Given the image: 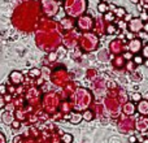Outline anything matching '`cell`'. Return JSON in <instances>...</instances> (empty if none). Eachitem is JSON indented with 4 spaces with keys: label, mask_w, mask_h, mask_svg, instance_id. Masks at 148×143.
Instances as JSON below:
<instances>
[{
    "label": "cell",
    "mask_w": 148,
    "mask_h": 143,
    "mask_svg": "<svg viewBox=\"0 0 148 143\" xmlns=\"http://www.w3.org/2000/svg\"><path fill=\"white\" fill-rule=\"evenodd\" d=\"M91 102H92L91 92H90L87 89H82V87L77 90L72 96L73 107L75 108L77 111H82V112L86 111V109H88Z\"/></svg>",
    "instance_id": "1"
},
{
    "label": "cell",
    "mask_w": 148,
    "mask_h": 143,
    "mask_svg": "<svg viewBox=\"0 0 148 143\" xmlns=\"http://www.w3.org/2000/svg\"><path fill=\"white\" fill-rule=\"evenodd\" d=\"M87 9V0H64V10L68 17L78 18Z\"/></svg>",
    "instance_id": "2"
},
{
    "label": "cell",
    "mask_w": 148,
    "mask_h": 143,
    "mask_svg": "<svg viewBox=\"0 0 148 143\" xmlns=\"http://www.w3.org/2000/svg\"><path fill=\"white\" fill-rule=\"evenodd\" d=\"M79 46L84 52H92L99 47V36L95 33L84 31L79 38Z\"/></svg>",
    "instance_id": "3"
},
{
    "label": "cell",
    "mask_w": 148,
    "mask_h": 143,
    "mask_svg": "<svg viewBox=\"0 0 148 143\" xmlns=\"http://www.w3.org/2000/svg\"><path fill=\"white\" fill-rule=\"evenodd\" d=\"M42 10L46 16L52 17V16H56L57 12L60 9V4L57 0H42Z\"/></svg>",
    "instance_id": "4"
},
{
    "label": "cell",
    "mask_w": 148,
    "mask_h": 143,
    "mask_svg": "<svg viewBox=\"0 0 148 143\" xmlns=\"http://www.w3.org/2000/svg\"><path fill=\"white\" fill-rule=\"evenodd\" d=\"M95 25L94 17L90 14H82L77 18V28L82 31H90Z\"/></svg>",
    "instance_id": "5"
},
{
    "label": "cell",
    "mask_w": 148,
    "mask_h": 143,
    "mask_svg": "<svg viewBox=\"0 0 148 143\" xmlns=\"http://www.w3.org/2000/svg\"><path fill=\"white\" fill-rule=\"evenodd\" d=\"M57 105H59V96L56 94L51 92V94L44 96V107H46L47 111L52 112V111H55L57 108Z\"/></svg>",
    "instance_id": "6"
},
{
    "label": "cell",
    "mask_w": 148,
    "mask_h": 143,
    "mask_svg": "<svg viewBox=\"0 0 148 143\" xmlns=\"http://www.w3.org/2000/svg\"><path fill=\"white\" fill-rule=\"evenodd\" d=\"M134 126H135V129L138 131H140V133H146L148 130V117L147 116H138L135 120V122H134Z\"/></svg>",
    "instance_id": "7"
},
{
    "label": "cell",
    "mask_w": 148,
    "mask_h": 143,
    "mask_svg": "<svg viewBox=\"0 0 148 143\" xmlns=\"http://www.w3.org/2000/svg\"><path fill=\"white\" fill-rule=\"evenodd\" d=\"M143 25H144V22L140 20V18H134L133 17L130 21H129L127 28L131 33H140V31L143 30Z\"/></svg>",
    "instance_id": "8"
},
{
    "label": "cell",
    "mask_w": 148,
    "mask_h": 143,
    "mask_svg": "<svg viewBox=\"0 0 148 143\" xmlns=\"http://www.w3.org/2000/svg\"><path fill=\"white\" fill-rule=\"evenodd\" d=\"M129 51L131 52V54H138L139 51H142V41L140 39H131L130 42H129V46H127Z\"/></svg>",
    "instance_id": "9"
},
{
    "label": "cell",
    "mask_w": 148,
    "mask_h": 143,
    "mask_svg": "<svg viewBox=\"0 0 148 143\" xmlns=\"http://www.w3.org/2000/svg\"><path fill=\"white\" fill-rule=\"evenodd\" d=\"M109 50H110V52H112V54H114V55H120L121 52H122V50H123V44H122V42H121L120 39L112 41V42H110V44H109Z\"/></svg>",
    "instance_id": "10"
},
{
    "label": "cell",
    "mask_w": 148,
    "mask_h": 143,
    "mask_svg": "<svg viewBox=\"0 0 148 143\" xmlns=\"http://www.w3.org/2000/svg\"><path fill=\"white\" fill-rule=\"evenodd\" d=\"M9 79H10V83L20 85V83H22V81H23V76H22V73H21V72L13 70L12 73L9 74Z\"/></svg>",
    "instance_id": "11"
},
{
    "label": "cell",
    "mask_w": 148,
    "mask_h": 143,
    "mask_svg": "<svg viewBox=\"0 0 148 143\" xmlns=\"http://www.w3.org/2000/svg\"><path fill=\"white\" fill-rule=\"evenodd\" d=\"M135 111H136V105L134 104L133 102L125 103L123 107H122V112H123V115L125 116H133L134 113H135Z\"/></svg>",
    "instance_id": "12"
},
{
    "label": "cell",
    "mask_w": 148,
    "mask_h": 143,
    "mask_svg": "<svg viewBox=\"0 0 148 143\" xmlns=\"http://www.w3.org/2000/svg\"><path fill=\"white\" fill-rule=\"evenodd\" d=\"M136 111L139 112V115L148 116V100L142 99L140 102L138 103V105H136Z\"/></svg>",
    "instance_id": "13"
},
{
    "label": "cell",
    "mask_w": 148,
    "mask_h": 143,
    "mask_svg": "<svg viewBox=\"0 0 148 143\" xmlns=\"http://www.w3.org/2000/svg\"><path fill=\"white\" fill-rule=\"evenodd\" d=\"M125 64H126V60L123 59V56L122 55H116V57H114V60H113V67L114 68H123L125 67Z\"/></svg>",
    "instance_id": "14"
},
{
    "label": "cell",
    "mask_w": 148,
    "mask_h": 143,
    "mask_svg": "<svg viewBox=\"0 0 148 143\" xmlns=\"http://www.w3.org/2000/svg\"><path fill=\"white\" fill-rule=\"evenodd\" d=\"M109 59H110V55H109V51H108V50H101V51L97 54V60L101 63L109 61Z\"/></svg>",
    "instance_id": "15"
},
{
    "label": "cell",
    "mask_w": 148,
    "mask_h": 143,
    "mask_svg": "<svg viewBox=\"0 0 148 143\" xmlns=\"http://www.w3.org/2000/svg\"><path fill=\"white\" fill-rule=\"evenodd\" d=\"M82 120H83V117H82V113L75 112V113H72V115L69 116V122L73 124V125H77V124H79Z\"/></svg>",
    "instance_id": "16"
},
{
    "label": "cell",
    "mask_w": 148,
    "mask_h": 143,
    "mask_svg": "<svg viewBox=\"0 0 148 143\" xmlns=\"http://www.w3.org/2000/svg\"><path fill=\"white\" fill-rule=\"evenodd\" d=\"M1 120L5 125H12L13 120H14V116H13V113H10V112H4L1 116Z\"/></svg>",
    "instance_id": "17"
},
{
    "label": "cell",
    "mask_w": 148,
    "mask_h": 143,
    "mask_svg": "<svg viewBox=\"0 0 148 143\" xmlns=\"http://www.w3.org/2000/svg\"><path fill=\"white\" fill-rule=\"evenodd\" d=\"M82 117H83V120H86V121H91L92 118H94V113H92V111L86 109L82 112Z\"/></svg>",
    "instance_id": "18"
},
{
    "label": "cell",
    "mask_w": 148,
    "mask_h": 143,
    "mask_svg": "<svg viewBox=\"0 0 148 143\" xmlns=\"http://www.w3.org/2000/svg\"><path fill=\"white\" fill-rule=\"evenodd\" d=\"M114 14H116V17H118V18H123L126 14V10L123 9L122 7H118V8H116Z\"/></svg>",
    "instance_id": "19"
},
{
    "label": "cell",
    "mask_w": 148,
    "mask_h": 143,
    "mask_svg": "<svg viewBox=\"0 0 148 143\" xmlns=\"http://www.w3.org/2000/svg\"><path fill=\"white\" fill-rule=\"evenodd\" d=\"M97 10H99V13H101V14L107 13L108 12V4L107 3H100V4L97 5Z\"/></svg>",
    "instance_id": "20"
},
{
    "label": "cell",
    "mask_w": 148,
    "mask_h": 143,
    "mask_svg": "<svg viewBox=\"0 0 148 143\" xmlns=\"http://www.w3.org/2000/svg\"><path fill=\"white\" fill-rule=\"evenodd\" d=\"M113 20H114V14L112 12L104 13V22H112Z\"/></svg>",
    "instance_id": "21"
},
{
    "label": "cell",
    "mask_w": 148,
    "mask_h": 143,
    "mask_svg": "<svg viewBox=\"0 0 148 143\" xmlns=\"http://www.w3.org/2000/svg\"><path fill=\"white\" fill-rule=\"evenodd\" d=\"M105 33L108 34V35H112V34L116 33V25H112V23H109V25L105 28Z\"/></svg>",
    "instance_id": "22"
},
{
    "label": "cell",
    "mask_w": 148,
    "mask_h": 143,
    "mask_svg": "<svg viewBox=\"0 0 148 143\" xmlns=\"http://www.w3.org/2000/svg\"><path fill=\"white\" fill-rule=\"evenodd\" d=\"M131 100H133V103H139L142 100V95L139 94V92H134V94L131 95Z\"/></svg>",
    "instance_id": "23"
},
{
    "label": "cell",
    "mask_w": 148,
    "mask_h": 143,
    "mask_svg": "<svg viewBox=\"0 0 148 143\" xmlns=\"http://www.w3.org/2000/svg\"><path fill=\"white\" fill-rule=\"evenodd\" d=\"M133 61L135 63V65H140V64H143L144 63V57L143 56H134Z\"/></svg>",
    "instance_id": "24"
},
{
    "label": "cell",
    "mask_w": 148,
    "mask_h": 143,
    "mask_svg": "<svg viewBox=\"0 0 148 143\" xmlns=\"http://www.w3.org/2000/svg\"><path fill=\"white\" fill-rule=\"evenodd\" d=\"M62 142L64 143H72L73 142V135L72 134H64V135H62Z\"/></svg>",
    "instance_id": "25"
},
{
    "label": "cell",
    "mask_w": 148,
    "mask_h": 143,
    "mask_svg": "<svg viewBox=\"0 0 148 143\" xmlns=\"http://www.w3.org/2000/svg\"><path fill=\"white\" fill-rule=\"evenodd\" d=\"M125 67H126V69H127L129 72H133L134 70V67H135V63H134L133 60H129V61L125 64Z\"/></svg>",
    "instance_id": "26"
},
{
    "label": "cell",
    "mask_w": 148,
    "mask_h": 143,
    "mask_svg": "<svg viewBox=\"0 0 148 143\" xmlns=\"http://www.w3.org/2000/svg\"><path fill=\"white\" fill-rule=\"evenodd\" d=\"M142 56H143L144 59H148V44L142 47Z\"/></svg>",
    "instance_id": "27"
},
{
    "label": "cell",
    "mask_w": 148,
    "mask_h": 143,
    "mask_svg": "<svg viewBox=\"0 0 148 143\" xmlns=\"http://www.w3.org/2000/svg\"><path fill=\"white\" fill-rule=\"evenodd\" d=\"M122 56H123V59H125L126 61H129V60H133V57H134V56H133V54H131L130 51H129V52H125V54H123Z\"/></svg>",
    "instance_id": "28"
},
{
    "label": "cell",
    "mask_w": 148,
    "mask_h": 143,
    "mask_svg": "<svg viewBox=\"0 0 148 143\" xmlns=\"http://www.w3.org/2000/svg\"><path fill=\"white\" fill-rule=\"evenodd\" d=\"M139 18H140L143 22H148V14H147V12H143V13H140V16H139Z\"/></svg>",
    "instance_id": "29"
},
{
    "label": "cell",
    "mask_w": 148,
    "mask_h": 143,
    "mask_svg": "<svg viewBox=\"0 0 148 143\" xmlns=\"http://www.w3.org/2000/svg\"><path fill=\"white\" fill-rule=\"evenodd\" d=\"M39 74H40V70L39 69H31L30 70V76H33V77H39Z\"/></svg>",
    "instance_id": "30"
},
{
    "label": "cell",
    "mask_w": 148,
    "mask_h": 143,
    "mask_svg": "<svg viewBox=\"0 0 148 143\" xmlns=\"http://www.w3.org/2000/svg\"><path fill=\"white\" fill-rule=\"evenodd\" d=\"M61 23H66V25H64V26H62V28H64V29H70V28H72V25H73V22H72V21H69V22H66V20L61 21Z\"/></svg>",
    "instance_id": "31"
},
{
    "label": "cell",
    "mask_w": 148,
    "mask_h": 143,
    "mask_svg": "<svg viewBox=\"0 0 148 143\" xmlns=\"http://www.w3.org/2000/svg\"><path fill=\"white\" fill-rule=\"evenodd\" d=\"M139 3H140L142 8H144V9H148V0H139Z\"/></svg>",
    "instance_id": "32"
},
{
    "label": "cell",
    "mask_w": 148,
    "mask_h": 143,
    "mask_svg": "<svg viewBox=\"0 0 148 143\" xmlns=\"http://www.w3.org/2000/svg\"><path fill=\"white\" fill-rule=\"evenodd\" d=\"M7 92V87L4 85H0V95H4Z\"/></svg>",
    "instance_id": "33"
},
{
    "label": "cell",
    "mask_w": 148,
    "mask_h": 143,
    "mask_svg": "<svg viewBox=\"0 0 148 143\" xmlns=\"http://www.w3.org/2000/svg\"><path fill=\"white\" fill-rule=\"evenodd\" d=\"M4 107H5V100H4V98H3V95H0V109Z\"/></svg>",
    "instance_id": "34"
},
{
    "label": "cell",
    "mask_w": 148,
    "mask_h": 143,
    "mask_svg": "<svg viewBox=\"0 0 148 143\" xmlns=\"http://www.w3.org/2000/svg\"><path fill=\"white\" fill-rule=\"evenodd\" d=\"M12 126H13V128H14V129H18V128H20V121H17V120H13Z\"/></svg>",
    "instance_id": "35"
},
{
    "label": "cell",
    "mask_w": 148,
    "mask_h": 143,
    "mask_svg": "<svg viewBox=\"0 0 148 143\" xmlns=\"http://www.w3.org/2000/svg\"><path fill=\"white\" fill-rule=\"evenodd\" d=\"M136 141H138V138H136L135 135H131L130 138H129V142L130 143H136Z\"/></svg>",
    "instance_id": "36"
},
{
    "label": "cell",
    "mask_w": 148,
    "mask_h": 143,
    "mask_svg": "<svg viewBox=\"0 0 148 143\" xmlns=\"http://www.w3.org/2000/svg\"><path fill=\"white\" fill-rule=\"evenodd\" d=\"M56 54H51V55H49V57H48V60H49V61H53V60H56Z\"/></svg>",
    "instance_id": "37"
},
{
    "label": "cell",
    "mask_w": 148,
    "mask_h": 143,
    "mask_svg": "<svg viewBox=\"0 0 148 143\" xmlns=\"http://www.w3.org/2000/svg\"><path fill=\"white\" fill-rule=\"evenodd\" d=\"M123 18H125V21H127V22H129V21H130L131 18H133V16H131V14H129V13H126V14H125V17H123Z\"/></svg>",
    "instance_id": "38"
},
{
    "label": "cell",
    "mask_w": 148,
    "mask_h": 143,
    "mask_svg": "<svg viewBox=\"0 0 148 143\" xmlns=\"http://www.w3.org/2000/svg\"><path fill=\"white\" fill-rule=\"evenodd\" d=\"M143 30H144V33L148 34V22H146V23L143 25Z\"/></svg>",
    "instance_id": "39"
},
{
    "label": "cell",
    "mask_w": 148,
    "mask_h": 143,
    "mask_svg": "<svg viewBox=\"0 0 148 143\" xmlns=\"http://www.w3.org/2000/svg\"><path fill=\"white\" fill-rule=\"evenodd\" d=\"M144 65H146V67L148 68V59H146V60H144Z\"/></svg>",
    "instance_id": "40"
},
{
    "label": "cell",
    "mask_w": 148,
    "mask_h": 143,
    "mask_svg": "<svg viewBox=\"0 0 148 143\" xmlns=\"http://www.w3.org/2000/svg\"><path fill=\"white\" fill-rule=\"evenodd\" d=\"M131 3H134V4H136V3H139V0H130Z\"/></svg>",
    "instance_id": "41"
},
{
    "label": "cell",
    "mask_w": 148,
    "mask_h": 143,
    "mask_svg": "<svg viewBox=\"0 0 148 143\" xmlns=\"http://www.w3.org/2000/svg\"><path fill=\"white\" fill-rule=\"evenodd\" d=\"M101 3H108V1H110V0H100Z\"/></svg>",
    "instance_id": "42"
},
{
    "label": "cell",
    "mask_w": 148,
    "mask_h": 143,
    "mask_svg": "<svg viewBox=\"0 0 148 143\" xmlns=\"http://www.w3.org/2000/svg\"><path fill=\"white\" fill-rule=\"evenodd\" d=\"M142 143H148V139H143V142Z\"/></svg>",
    "instance_id": "43"
},
{
    "label": "cell",
    "mask_w": 148,
    "mask_h": 143,
    "mask_svg": "<svg viewBox=\"0 0 148 143\" xmlns=\"http://www.w3.org/2000/svg\"><path fill=\"white\" fill-rule=\"evenodd\" d=\"M147 14H148V9H147Z\"/></svg>",
    "instance_id": "44"
},
{
    "label": "cell",
    "mask_w": 148,
    "mask_h": 143,
    "mask_svg": "<svg viewBox=\"0 0 148 143\" xmlns=\"http://www.w3.org/2000/svg\"><path fill=\"white\" fill-rule=\"evenodd\" d=\"M136 143H140V142H136Z\"/></svg>",
    "instance_id": "45"
}]
</instances>
